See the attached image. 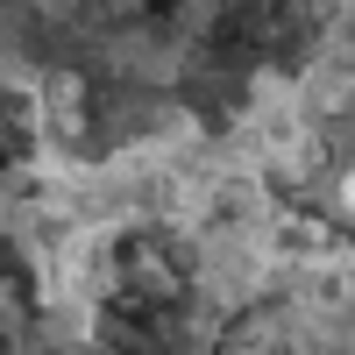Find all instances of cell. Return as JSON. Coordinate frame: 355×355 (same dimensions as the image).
<instances>
[{"label":"cell","mask_w":355,"mask_h":355,"mask_svg":"<svg viewBox=\"0 0 355 355\" xmlns=\"http://www.w3.org/2000/svg\"><path fill=\"white\" fill-rule=\"evenodd\" d=\"M114 270H121L128 299H150V306H178L185 299V270L171 263V249L157 234H121V242H114Z\"/></svg>","instance_id":"1"}]
</instances>
